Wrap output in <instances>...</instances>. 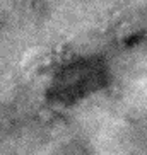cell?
Masks as SVG:
<instances>
[{
  "instance_id": "1",
  "label": "cell",
  "mask_w": 147,
  "mask_h": 155,
  "mask_svg": "<svg viewBox=\"0 0 147 155\" xmlns=\"http://www.w3.org/2000/svg\"><path fill=\"white\" fill-rule=\"evenodd\" d=\"M104 84V68L99 61L84 60L62 70L55 78V89L58 99L74 101L77 97H86L97 91Z\"/></svg>"
}]
</instances>
